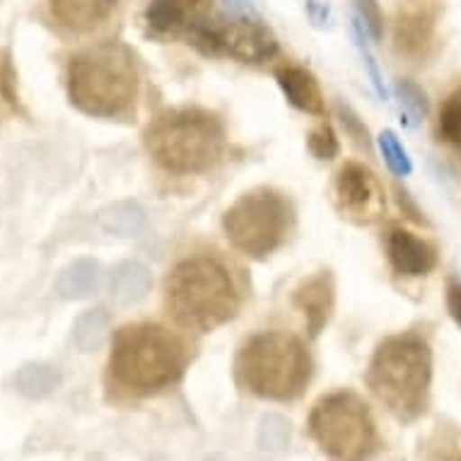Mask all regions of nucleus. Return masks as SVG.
I'll return each instance as SVG.
<instances>
[{
    "mask_svg": "<svg viewBox=\"0 0 461 461\" xmlns=\"http://www.w3.org/2000/svg\"><path fill=\"white\" fill-rule=\"evenodd\" d=\"M456 148H459V150H461V129H459V143H456Z\"/></svg>",
    "mask_w": 461,
    "mask_h": 461,
    "instance_id": "nucleus-34",
    "label": "nucleus"
},
{
    "mask_svg": "<svg viewBox=\"0 0 461 461\" xmlns=\"http://www.w3.org/2000/svg\"><path fill=\"white\" fill-rule=\"evenodd\" d=\"M425 456L435 459H461V430L459 428H445L438 425V430L425 439Z\"/></svg>",
    "mask_w": 461,
    "mask_h": 461,
    "instance_id": "nucleus-26",
    "label": "nucleus"
},
{
    "mask_svg": "<svg viewBox=\"0 0 461 461\" xmlns=\"http://www.w3.org/2000/svg\"><path fill=\"white\" fill-rule=\"evenodd\" d=\"M222 3H225L227 13H235V15H257L251 0H222Z\"/></svg>",
    "mask_w": 461,
    "mask_h": 461,
    "instance_id": "nucleus-33",
    "label": "nucleus"
},
{
    "mask_svg": "<svg viewBox=\"0 0 461 461\" xmlns=\"http://www.w3.org/2000/svg\"><path fill=\"white\" fill-rule=\"evenodd\" d=\"M295 225V208L276 186H254L222 212V235L247 258L266 261L287 242Z\"/></svg>",
    "mask_w": 461,
    "mask_h": 461,
    "instance_id": "nucleus-7",
    "label": "nucleus"
},
{
    "mask_svg": "<svg viewBox=\"0 0 461 461\" xmlns=\"http://www.w3.org/2000/svg\"><path fill=\"white\" fill-rule=\"evenodd\" d=\"M312 442L333 459H365L382 449L370 403L353 389H336L314 401L307 418Z\"/></svg>",
    "mask_w": 461,
    "mask_h": 461,
    "instance_id": "nucleus-8",
    "label": "nucleus"
},
{
    "mask_svg": "<svg viewBox=\"0 0 461 461\" xmlns=\"http://www.w3.org/2000/svg\"><path fill=\"white\" fill-rule=\"evenodd\" d=\"M307 150L312 152V158L319 159V162H331L340 155V140L336 129L331 126V122H321L319 126L310 131L307 136Z\"/></svg>",
    "mask_w": 461,
    "mask_h": 461,
    "instance_id": "nucleus-25",
    "label": "nucleus"
},
{
    "mask_svg": "<svg viewBox=\"0 0 461 461\" xmlns=\"http://www.w3.org/2000/svg\"><path fill=\"white\" fill-rule=\"evenodd\" d=\"M350 32H353V41H356L357 51H360V59H363L365 70H367V76H370L372 87L377 90L379 97L386 99V95H389V92H386V87H384V77H382V73H379L377 61H375L370 46H367V32H365L363 24L357 23V17H353V23H350Z\"/></svg>",
    "mask_w": 461,
    "mask_h": 461,
    "instance_id": "nucleus-27",
    "label": "nucleus"
},
{
    "mask_svg": "<svg viewBox=\"0 0 461 461\" xmlns=\"http://www.w3.org/2000/svg\"><path fill=\"white\" fill-rule=\"evenodd\" d=\"M196 51L211 59H230L244 66H266L278 59L280 44L273 30L258 15L211 17L203 23L189 41Z\"/></svg>",
    "mask_w": 461,
    "mask_h": 461,
    "instance_id": "nucleus-9",
    "label": "nucleus"
},
{
    "mask_svg": "<svg viewBox=\"0 0 461 461\" xmlns=\"http://www.w3.org/2000/svg\"><path fill=\"white\" fill-rule=\"evenodd\" d=\"M339 119H340V126L346 129V133L353 138V143L365 148V150H370L372 148L370 131H367V126L363 123V119H360V116H357L348 104H343V102L339 104Z\"/></svg>",
    "mask_w": 461,
    "mask_h": 461,
    "instance_id": "nucleus-29",
    "label": "nucleus"
},
{
    "mask_svg": "<svg viewBox=\"0 0 461 461\" xmlns=\"http://www.w3.org/2000/svg\"><path fill=\"white\" fill-rule=\"evenodd\" d=\"M119 0H49L51 15L66 30L87 34L113 15Z\"/></svg>",
    "mask_w": 461,
    "mask_h": 461,
    "instance_id": "nucleus-16",
    "label": "nucleus"
},
{
    "mask_svg": "<svg viewBox=\"0 0 461 461\" xmlns=\"http://www.w3.org/2000/svg\"><path fill=\"white\" fill-rule=\"evenodd\" d=\"M273 77H276L283 97L287 99V104L295 106L297 112L310 113V116H324V92H321L317 76L310 68L297 66V63H283L273 70Z\"/></svg>",
    "mask_w": 461,
    "mask_h": 461,
    "instance_id": "nucleus-15",
    "label": "nucleus"
},
{
    "mask_svg": "<svg viewBox=\"0 0 461 461\" xmlns=\"http://www.w3.org/2000/svg\"><path fill=\"white\" fill-rule=\"evenodd\" d=\"M106 326H109V317L102 307L97 310H87L83 317H77L76 321V343L77 348L90 353V350L99 348V343L104 339Z\"/></svg>",
    "mask_w": 461,
    "mask_h": 461,
    "instance_id": "nucleus-22",
    "label": "nucleus"
},
{
    "mask_svg": "<svg viewBox=\"0 0 461 461\" xmlns=\"http://www.w3.org/2000/svg\"><path fill=\"white\" fill-rule=\"evenodd\" d=\"M393 53L411 66H423L438 51V10L428 3L403 5L392 32Z\"/></svg>",
    "mask_w": 461,
    "mask_h": 461,
    "instance_id": "nucleus-12",
    "label": "nucleus"
},
{
    "mask_svg": "<svg viewBox=\"0 0 461 461\" xmlns=\"http://www.w3.org/2000/svg\"><path fill=\"white\" fill-rule=\"evenodd\" d=\"M70 104L92 119H123L136 112L140 66L136 51L119 39L99 41L70 56L66 68Z\"/></svg>",
    "mask_w": 461,
    "mask_h": 461,
    "instance_id": "nucleus-4",
    "label": "nucleus"
},
{
    "mask_svg": "<svg viewBox=\"0 0 461 461\" xmlns=\"http://www.w3.org/2000/svg\"><path fill=\"white\" fill-rule=\"evenodd\" d=\"M384 254L392 271L401 278H428L439 266L438 244L403 225L386 227Z\"/></svg>",
    "mask_w": 461,
    "mask_h": 461,
    "instance_id": "nucleus-13",
    "label": "nucleus"
},
{
    "mask_svg": "<svg viewBox=\"0 0 461 461\" xmlns=\"http://www.w3.org/2000/svg\"><path fill=\"white\" fill-rule=\"evenodd\" d=\"M293 310L303 317L304 331L310 339H319L333 317L336 307V278L331 271H317L304 276L290 295Z\"/></svg>",
    "mask_w": 461,
    "mask_h": 461,
    "instance_id": "nucleus-14",
    "label": "nucleus"
},
{
    "mask_svg": "<svg viewBox=\"0 0 461 461\" xmlns=\"http://www.w3.org/2000/svg\"><path fill=\"white\" fill-rule=\"evenodd\" d=\"M445 304L452 321L461 329V280L449 278L445 287Z\"/></svg>",
    "mask_w": 461,
    "mask_h": 461,
    "instance_id": "nucleus-31",
    "label": "nucleus"
},
{
    "mask_svg": "<svg viewBox=\"0 0 461 461\" xmlns=\"http://www.w3.org/2000/svg\"><path fill=\"white\" fill-rule=\"evenodd\" d=\"M393 92H396V99H399L401 112L406 113L411 119V123H420L423 119H428V97L420 85H416L413 80H399L393 85Z\"/></svg>",
    "mask_w": 461,
    "mask_h": 461,
    "instance_id": "nucleus-24",
    "label": "nucleus"
},
{
    "mask_svg": "<svg viewBox=\"0 0 461 461\" xmlns=\"http://www.w3.org/2000/svg\"><path fill=\"white\" fill-rule=\"evenodd\" d=\"M314 375L303 339L287 331H258L244 340L235 356V382L249 396L276 403L300 399Z\"/></svg>",
    "mask_w": 461,
    "mask_h": 461,
    "instance_id": "nucleus-6",
    "label": "nucleus"
},
{
    "mask_svg": "<svg viewBox=\"0 0 461 461\" xmlns=\"http://www.w3.org/2000/svg\"><path fill=\"white\" fill-rule=\"evenodd\" d=\"M20 113L17 68L10 49H0V123Z\"/></svg>",
    "mask_w": 461,
    "mask_h": 461,
    "instance_id": "nucleus-20",
    "label": "nucleus"
},
{
    "mask_svg": "<svg viewBox=\"0 0 461 461\" xmlns=\"http://www.w3.org/2000/svg\"><path fill=\"white\" fill-rule=\"evenodd\" d=\"M377 145L382 158H384V165L389 167V172L393 176H409L413 172V162H411L409 152H406V148H403V143L393 131H382L377 136Z\"/></svg>",
    "mask_w": 461,
    "mask_h": 461,
    "instance_id": "nucleus-23",
    "label": "nucleus"
},
{
    "mask_svg": "<svg viewBox=\"0 0 461 461\" xmlns=\"http://www.w3.org/2000/svg\"><path fill=\"white\" fill-rule=\"evenodd\" d=\"M15 389L24 399L41 401L61 386V372L49 363H27L15 372Z\"/></svg>",
    "mask_w": 461,
    "mask_h": 461,
    "instance_id": "nucleus-18",
    "label": "nucleus"
},
{
    "mask_svg": "<svg viewBox=\"0 0 461 461\" xmlns=\"http://www.w3.org/2000/svg\"><path fill=\"white\" fill-rule=\"evenodd\" d=\"M102 227H104L106 232H113V235H136L138 230L143 227L145 218L143 211L133 203H116L112 205L109 211L102 212V218H99Z\"/></svg>",
    "mask_w": 461,
    "mask_h": 461,
    "instance_id": "nucleus-21",
    "label": "nucleus"
},
{
    "mask_svg": "<svg viewBox=\"0 0 461 461\" xmlns=\"http://www.w3.org/2000/svg\"><path fill=\"white\" fill-rule=\"evenodd\" d=\"M353 5H356L357 23L363 24L367 37L382 41L384 39V13L379 8L377 0H353Z\"/></svg>",
    "mask_w": 461,
    "mask_h": 461,
    "instance_id": "nucleus-28",
    "label": "nucleus"
},
{
    "mask_svg": "<svg viewBox=\"0 0 461 461\" xmlns=\"http://www.w3.org/2000/svg\"><path fill=\"white\" fill-rule=\"evenodd\" d=\"M215 0H150L143 13L145 37L159 44L189 41V37L211 20Z\"/></svg>",
    "mask_w": 461,
    "mask_h": 461,
    "instance_id": "nucleus-11",
    "label": "nucleus"
},
{
    "mask_svg": "<svg viewBox=\"0 0 461 461\" xmlns=\"http://www.w3.org/2000/svg\"><path fill=\"white\" fill-rule=\"evenodd\" d=\"M102 268L95 258H76L59 273L56 290L63 300H85L92 293H97Z\"/></svg>",
    "mask_w": 461,
    "mask_h": 461,
    "instance_id": "nucleus-17",
    "label": "nucleus"
},
{
    "mask_svg": "<svg viewBox=\"0 0 461 461\" xmlns=\"http://www.w3.org/2000/svg\"><path fill=\"white\" fill-rule=\"evenodd\" d=\"M432 370L430 339L409 329L379 340L365 370V384L393 420L411 425L430 411Z\"/></svg>",
    "mask_w": 461,
    "mask_h": 461,
    "instance_id": "nucleus-2",
    "label": "nucleus"
},
{
    "mask_svg": "<svg viewBox=\"0 0 461 461\" xmlns=\"http://www.w3.org/2000/svg\"><path fill=\"white\" fill-rule=\"evenodd\" d=\"M112 297L119 304H131L148 295L150 290V271L136 261H123L112 271Z\"/></svg>",
    "mask_w": 461,
    "mask_h": 461,
    "instance_id": "nucleus-19",
    "label": "nucleus"
},
{
    "mask_svg": "<svg viewBox=\"0 0 461 461\" xmlns=\"http://www.w3.org/2000/svg\"><path fill=\"white\" fill-rule=\"evenodd\" d=\"M143 145L169 175H205L225 159L227 126L205 106H169L148 122Z\"/></svg>",
    "mask_w": 461,
    "mask_h": 461,
    "instance_id": "nucleus-5",
    "label": "nucleus"
},
{
    "mask_svg": "<svg viewBox=\"0 0 461 461\" xmlns=\"http://www.w3.org/2000/svg\"><path fill=\"white\" fill-rule=\"evenodd\" d=\"M393 198H396V203H399V211L403 212V218L411 220V222H418V225H428L423 211L418 208L413 196H411L409 191L403 189L401 184H393Z\"/></svg>",
    "mask_w": 461,
    "mask_h": 461,
    "instance_id": "nucleus-30",
    "label": "nucleus"
},
{
    "mask_svg": "<svg viewBox=\"0 0 461 461\" xmlns=\"http://www.w3.org/2000/svg\"><path fill=\"white\" fill-rule=\"evenodd\" d=\"M304 8H307V17L314 27H329V23H331L329 0H304Z\"/></svg>",
    "mask_w": 461,
    "mask_h": 461,
    "instance_id": "nucleus-32",
    "label": "nucleus"
},
{
    "mask_svg": "<svg viewBox=\"0 0 461 461\" xmlns=\"http://www.w3.org/2000/svg\"><path fill=\"white\" fill-rule=\"evenodd\" d=\"M331 203L340 218L348 220L350 225H375L386 212L384 186L370 167L350 159L333 175Z\"/></svg>",
    "mask_w": 461,
    "mask_h": 461,
    "instance_id": "nucleus-10",
    "label": "nucleus"
},
{
    "mask_svg": "<svg viewBox=\"0 0 461 461\" xmlns=\"http://www.w3.org/2000/svg\"><path fill=\"white\" fill-rule=\"evenodd\" d=\"M182 333L159 321H129L112 336L104 382L116 399H152L175 389L191 365Z\"/></svg>",
    "mask_w": 461,
    "mask_h": 461,
    "instance_id": "nucleus-1",
    "label": "nucleus"
},
{
    "mask_svg": "<svg viewBox=\"0 0 461 461\" xmlns=\"http://www.w3.org/2000/svg\"><path fill=\"white\" fill-rule=\"evenodd\" d=\"M244 293L232 268L215 254L176 261L165 278L167 314L186 331L211 333L240 314Z\"/></svg>",
    "mask_w": 461,
    "mask_h": 461,
    "instance_id": "nucleus-3",
    "label": "nucleus"
}]
</instances>
